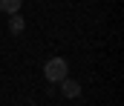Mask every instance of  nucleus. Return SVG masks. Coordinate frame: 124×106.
<instances>
[{
  "instance_id": "2",
  "label": "nucleus",
  "mask_w": 124,
  "mask_h": 106,
  "mask_svg": "<svg viewBox=\"0 0 124 106\" xmlns=\"http://www.w3.org/2000/svg\"><path fill=\"white\" fill-rule=\"evenodd\" d=\"M61 95H63V98H69V100H72V98H78V95H81V83H78V80L63 77V80H61Z\"/></svg>"
},
{
  "instance_id": "3",
  "label": "nucleus",
  "mask_w": 124,
  "mask_h": 106,
  "mask_svg": "<svg viewBox=\"0 0 124 106\" xmlns=\"http://www.w3.org/2000/svg\"><path fill=\"white\" fill-rule=\"evenodd\" d=\"M23 29H26V20L20 17V12H17V14H9V32H12V35H20Z\"/></svg>"
},
{
  "instance_id": "1",
  "label": "nucleus",
  "mask_w": 124,
  "mask_h": 106,
  "mask_svg": "<svg viewBox=\"0 0 124 106\" xmlns=\"http://www.w3.org/2000/svg\"><path fill=\"white\" fill-rule=\"evenodd\" d=\"M66 72H69V63H66L63 57H49L46 66H43L46 80H52V83H61L63 77H66Z\"/></svg>"
},
{
  "instance_id": "4",
  "label": "nucleus",
  "mask_w": 124,
  "mask_h": 106,
  "mask_svg": "<svg viewBox=\"0 0 124 106\" xmlns=\"http://www.w3.org/2000/svg\"><path fill=\"white\" fill-rule=\"evenodd\" d=\"M20 6H23V0H0V9H3L6 14H17Z\"/></svg>"
}]
</instances>
